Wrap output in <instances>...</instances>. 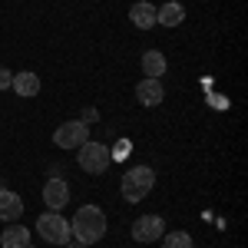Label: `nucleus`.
I'll return each mask as SVG.
<instances>
[{
	"instance_id": "f257e3e1",
	"label": "nucleus",
	"mask_w": 248,
	"mask_h": 248,
	"mask_svg": "<svg viewBox=\"0 0 248 248\" xmlns=\"http://www.w3.org/2000/svg\"><path fill=\"white\" fill-rule=\"evenodd\" d=\"M70 232H73V238L83 242V245H96V242H103V235H106V215L96 209V205H79V209L73 212Z\"/></svg>"
},
{
	"instance_id": "f03ea898",
	"label": "nucleus",
	"mask_w": 248,
	"mask_h": 248,
	"mask_svg": "<svg viewBox=\"0 0 248 248\" xmlns=\"http://www.w3.org/2000/svg\"><path fill=\"white\" fill-rule=\"evenodd\" d=\"M155 186V172L149 166H133V169L123 175V182H119V192H123V199L126 202H142Z\"/></svg>"
},
{
	"instance_id": "7ed1b4c3",
	"label": "nucleus",
	"mask_w": 248,
	"mask_h": 248,
	"mask_svg": "<svg viewBox=\"0 0 248 248\" xmlns=\"http://www.w3.org/2000/svg\"><path fill=\"white\" fill-rule=\"evenodd\" d=\"M77 162H79V169H83V172L99 175V172L109 169L113 155H109V146H106V142H93V139H86V142L79 146V153H77Z\"/></svg>"
},
{
	"instance_id": "20e7f679",
	"label": "nucleus",
	"mask_w": 248,
	"mask_h": 248,
	"mask_svg": "<svg viewBox=\"0 0 248 248\" xmlns=\"http://www.w3.org/2000/svg\"><path fill=\"white\" fill-rule=\"evenodd\" d=\"M37 232L43 235V242H50V245H70V238H73L70 222H66L60 212H40Z\"/></svg>"
},
{
	"instance_id": "39448f33",
	"label": "nucleus",
	"mask_w": 248,
	"mask_h": 248,
	"mask_svg": "<svg viewBox=\"0 0 248 248\" xmlns=\"http://www.w3.org/2000/svg\"><path fill=\"white\" fill-rule=\"evenodd\" d=\"M86 139H90V126L83 119H70V123L57 126V133H53V142L60 149H79Z\"/></svg>"
},
{
	"instance_id": "423d86ee",
	"label": "nucleus",
	"mask_w": 248,
	"mask_h": 248,
	"mask_svg": "<svg viewBox=\"0 0 248 248\" xmlns=\"http://www.w3.org/2000/svg\"><path fill=\"white\" fill-rule=\"evenodd\" d=\"M129 232H133V238L139 245H153V242H159V238L166 235V222H162L159 215H139Z\"/></svg>"
},
{
	"instance_id": "0eeeda50",
	"label": "nucleus",
	"mask_w": 248,
	"mask_h": 248,
	"mask_svg": "<svg viewBox=\"0 0 248 248\" xmlns=\"http://www.w3.org/2000/svg\"><path fill=\"white\" fill-rule=\"evenodd\" d=\"M43 205L50 212H60L70 205V186H66V179H46L43 182Z\"/></svg>"
},
{
	"instance_id": "6e6552de",
	"label": "nucleus",
	"mask_w": 248,
	"mask_h": 248,
	"mask_svg": "<svg viewBox=\"0 0 248 248\" xmlns=\"http://www.w3.org/2000/svg\"><path fill=\"white\" fill-rule=\"evenodd\" d=\"M23 215V199L10 189H0V222H20Z\"/></svg>"
},
{
	"instance_id": "1a4fd4ad",
	"label": "nucleus",
	"mask_w": 248,
	"mask_h": 248,
	"mask_svg": "<svg viewBox=\"0 0 248 248\" xmlns=\"http://www.w3.org/2000/svg\"><path fill=\"white\" fill-rule=\"evenodd\" d=\"M136 99L142 103V106H159L162 99H166V90H162V83L159 79H142L139 86H136Z\"/></svg>"
},
{
	"instance_id": "9d476101",
	"label": "nucleus",
	"mask_w": 248,
	"mask_h": 248,
	"mask_svg": "<svg viewBox=\"0 0 248 248\" xmlns=\"http://www.w3.org/2000/svg\"><path fill=\"white\" fill-rule=\"evenodd\" d=\"M10 90H14L17 96H23V99H33V96L40 93V77H37V73H30V70H20V73H14Z\"/></svg>"
},
{
	"instance_id": "9b49d317",
	"label": "nucleus",
	"mask_w": 248,
	"mask_h": 248,
	"mask_svg": "<svg viewBox=\"0 0 248 248\" xmlns=\"http://www.w3.org/2000/svg\"><path fill=\"white\" fill-rule=\"evenodd\" d=\"M129 20H133L139 30H153V27H159V23H155V7L149 3V0L133 3V7H129Z\"/></svg>"
},
{
	"instance_id": "f8f14e48",
	"label": "nucleus",
	"mask_w": 248,
	"mask_h": 248,
	"mask_svg": "<svg viewBox=\"0 0 248 248\" xmlns=\"http://www.w3.org/2000/svg\"><path fill=\"white\" fill-rule=\"evenodd\" d=\"M27 245H30V229H23L20 222L0 232V248H27Z\"/></svg>"
},
{
	"instance_id": "ddd939ff",
	"label": "nucleus",
	"mask_w": 248,
	"mask_h": 248,
	"mask_svg": "<svg viewBox=\"0 0 248 248\" xmlns=\"http://www.w3.org/2000/svg\"><path fill=\"white\" fill-rule=\"evenodd\" d=\"M182 20H186V7L175 3V0L162 3V7H155V23H162V27H179Z\"/></svg>"
},
{
	"instance_id": "4468645a",
	"label": "nucleus",
	"mask_w": 248,
	"mask_h": 248,
	"mask_svg": "<svg viewBox=\"0 0 248 248\" xmlns=\"http://www.w3.org/2000/svg\"><path fill=\"white\" fill-rule=\"evenodd\" d=\"M142 73L149 79H159L166 73V57H162L159 50H146V53H142Z\"/></svg>"
},
{
	"instance_id": "2eb2a0df",
	"label": "nucleus",
	"mask_w": 248,
	"mask_h": 248,
	"mask_svg": "<svg viewBox=\"0 0 248 248\" xmlns=\"http://www.w3.org/2000/svg\"><path fill=\"white\" fill-rule=\"evenodd\" d=\"M159 242H162V248H195L189 232H166Z\"/></svg>"
},
{
	"instance_id": "dca6fc26",
	"label": "nucleus",
	"mask_w": 248,
	"mask_h": 248,
	"mask_svg": "<svg viewBox=\"0 0 248 248\" xmlns=\"http://www.w3.org/2000/svg\"><path fill=\"white\" fill-rule=\"evenodd\" d=\"M109 155H113V159H126V155H129V142H126V139H119L113 149H109Z\"/></svg>"
},
{
	"instance_id": "f3484780",
	"label": "nucleus",
	"mask_w": 248,
	"mask_h": 248,
	"mask_svg": "<svg viewBox=\"0 0 248 248\" xmlns=\"http://www.w3.org/2000/svg\"><path fill=\"white\" fill-rule=\"evenodd\" d=\"M10 83H14V73L7 66H0V90H10Z\"/></svg>"
},
{
	"instance_id": "a211bd4d",
	"label": "nucleus",
	"mask_w": 248,
	"mask_h": 248,
	"mask_svg": "<svg viewBox=\"0 0 248 248\" xmlns=\"http://www.w3.org/2000/svg\"><path fill=\"white\" fill-rule=\"evenodd\" d=\"M70 248H86V245H83V242H77V238H73V245H70Z\"/></svg>"
},
{
	"instance_id": "6ab92c4d",
	"label": "nucleus",
	"mask_w": 248,
	"mask_h": 248,
	"mask_svg": "<svg viewBox=\"0 0 248 248\" xmlns=\"http://www.w3.org/2000/svg\"><path fill=\"white\" fill-rule=\"evenodd\" d=\"M27 248H33V245H27Z\"/></svg>"
}]
</instances>
